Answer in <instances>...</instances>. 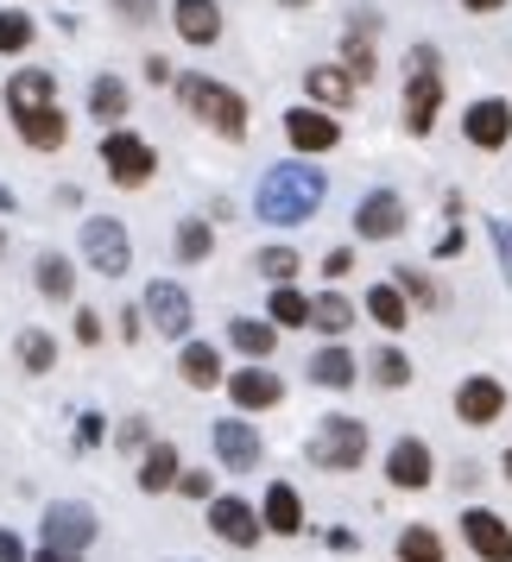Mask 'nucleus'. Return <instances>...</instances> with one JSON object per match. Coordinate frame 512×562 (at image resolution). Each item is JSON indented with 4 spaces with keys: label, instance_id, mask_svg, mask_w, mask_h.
<instances>
[{
    "label": "nucleus",
    "instance_id": "nucleus-1",
    "mask_svg": "<svg viewBox=\"0 0 512 562\" xmlns=\"http://www.w3.org/2000/svg\"><path fill=\"white\" fill-rule=\"evenodd\" d=\"M323 190H330V178L310 165V158H285V165H272L266 178H259V215L266 222H279V228H298V222H310L316 209H323Z\"/></svg>",
    "mask_w": 512,
    "mask_h": 562
},
{
    "label": "nucleus",
    "instance_id": "nucleus-2",
    "mask_svg": "<svg viewBox=\"0 0 512 562\" xmlns=\"http://www.w3.org/2000/svg\"><path fill=\"white\" fill-rule=\"evenodd\" d=\"M178 102L203 121V127H215L222 139H241L247 133V102L234 95V89H222L215 77H178Z\"/></svg>",
    "mask_w": 512,
    "mask_h": 562
},
{
    "label": "nucleus",
    "instance_id": "nucleus-3",
    "mask_svg": "<svg viewBox=\"0 0 512 562\" xmlns=\"http://www.w3.org/2000/svg\"><path fill=\"white\" fill-rule=\"evenodd\" d=\"M310 461L330 468V474H355L360 461H367V424L348 417V411H330L316 424V436H310Z\"/></svg>",
    "mask_w": 512,
    "mask_h": 562
},
{
    "label": "nucleus",
    "instance_id": "nucleus-4",
    "mask_svg": "<svg viewBox=\"0 0 512 562\" xmlns=\"http://www.w3.org/2000/svg\"><path fill=\"white\" fill-rule=\"evenodd\" d=\"M436 108H443L436 52H431V45H418V52H411V77H405V127L411 133H431L436 127Z\"/></svg>",
    "mask_w": 512,
    "mask_h": 562
},
{
    "label": "nucleus",
    "instance_id": "nucleus-5",
    "mask_svg": "<svg viewBox=\"0 0 512 562\" xmlns=\"http://www.w3.org/2000/svg\"><path fill=\"white\" fill-rule=\"evenodd\" d=\"M82 259L102 272V279H121L133 266V240H127V228L114 222V215H89L82 222Z\"/></svg>",
    "mask_w": 512,
    "mask_h": 562
},
{
    "label": "nucleus",
    "instance_id": "nucleus-6",
    "mask_svg": "<svg viewBox=\"0 0 512 562\" xmlns=\"http://www.w3.org/2000/svg\"><path fill=\"white\" fill-rule=\"evenodd\" d=\"M209 449H215V461L234 468V474H254L259 461H266V442H259V430L247 424V417H222V424H209Z\"/></svg>",
    "mask_w": 512,
    "mask_h": 562
},
{
    "label": "nucleus",
    "instance_id": "nucleus-7",
    "mask_svg": "<svg viewBox=\"0 0 512 562\" xmlns=\"http://www.w3.org/2000/svg\"><path fill=\"white\" fill-rule=\"evenodd\" d=\"M102 165H108V178L121 183V190H140V183L158 171L153 146H146L140 133H108V139H102Z\"/></svg>",
    "mask_w": 512,
    "mask_h": 562
},
{
    "label": "nucleus",
    "instance_id": "nucleus-8",
    "mask_svg": "<svg viewBox=\"0 0 512 562\" xmlns=\"http://www.w3.org/2000/svg\"><path fill=\"white\" fill-rule=\"evenodd\" d=\"M436 481V456L424 436H399L392 449H386V486H399V493H424Z\"/></svg>",
    "mask_w": 512,
    "mask_h": 562
},
{
    "label": "nucleus",
    "instance_id": "nucleus-9",
    "mask_svg": "<svg viewBox=\"0 0 512 562\" xmlns=\"http://www.w3.org/2000/svg\"><path fill=\"white\" fill-rule=\"evenodd\" d=\"M285 139H291V153L323 158V153L342 146V121H335L330 108H291V114H285Z\"/></svg>",
    "mask_w": 512,
    "mask_h": 562
},
{
    "label": "nucleus",
    "instance_id": "nucleus-10",
    "mask_svg": "<svg viewBox=\"0 0 512 562\" xmlns=\"http://www.w3.org/2000/svg\"><path fill=\"white\" fill-rule=\"evenodd\" d=\"M456 417L468 430H487V424H500L507 417V385L493 380V373H468L456 385Z\"/></svg>",
    "mask_w": 512,
    "mask_h": 562
},
{
    "label": "nucleus",
    "instance_id": "nucleus-11",
    "mask_svg": "<svg viewBox=\"0 0 512 562\" xmlns=\"http://www.w3.org/2000/svg\"><path fill=\"white\" fill-rule=\"evenodd\" d=\"M209 531L222 543H234V550H254L266 537V525H259V506H247L241 493H222V499H209Z\"/></svg>",
    "mask_w": 512,
    "mask_h": 562
},
{
    "label": "nucleus",
    "instance_id": "nucleus-12",
    "mask_svg": "<svg viewBox=\"0 0 512 562\" xmlns=\"http://www.w3.org/2000/svg\"><path fill=\"white\" fill-rule=\"evenodd\" d=\"M38 531H45V550L82 557V550L96 543V512H89V506H45V518H38Z\"/></svg>",
    "mask_w": 512,
    "mask_h": 562
},
{
    "label": "nucleus",
    "instance_id": "nucleus-13",
    "mask_svg": "<svg viewBox=\"0 0 512 562\" xmlns=\"http://www.w3.org/2000/svg\"><path fill=\"white\" fill-rule=\"evenodd\" d=\"M461 537H468V550H475L481 562H512V525L500 518V512L468 506L461 512Z\"/></svg>",
    "mask_w": 512,
    "mask_h": 562
},
{
    "label": "nucleus",
    "instance_id": "nucleus-14",
    "mask_svg": "<svg viewBox=\"0 0 512 562\" xmlns=\"http://www.w3.org/2000/svg\"><path fill=\"white\" fill-rule=\"evenodd\" d=\"M146 316H153V329L158 335H171V341H183L190 335V291L183 284H171V279H153L146 284Z\"/></svg>",
    "mask_w": 512,
    "mask_h": 562
},
{
    "label": "nucleus",
    "instance_id": "nucleus-15",
    "mask_svg": "<svg viewBox=\"0 0 512 562\" xmlns=\"http://www.w3.org/2000/svg\"><path fill=\"white\" fill-rule=\"evenodd\" d=\"M355 234L360 240H392V234H405V196L399 190H367L355 209Z\"/></svg>",
    "mask_w": 512,
    "mask_h": 562
},
{
    "label": "nucleus",
    "instance_id": "nucleus-16",
    "mask_svg": "<svg viewBox=\"0 0 512 562\" xmlns=\"http://www.w3.org/2000/svg\"><path fill=\"white\" fill-rule=\"evenodd\" d=\"M461 133H468V146H481V153H500V146L512 139V102H500V95L475 102L468 114H461Z\"/></svg>",
    "mask_w": 512,
    "mask_h": 562
},
{
    "label": "nucleus",
    "instance_id": "nucleus-17",
    "mask_svg": "<svg viewBox=\"0 0 512 562\" xmlns=\"http://www.w3.org/2000/svg\"><path fill=\"white\" fill-rule=\"evenodd\" d=\"M229 398H234V411H279L285 380L272 367H241V373H229Z\"/></svg>",
    "mask_w": 512,
    "mask_h": 562
},
{
    "label": "nucleus",
    "instance_id": "nucleus-18",
    "mask_svg": "<svg viewBox=\"0 0 512 562\" xmlns=\"http://www.w3.org/2000/svg\"><path fill=\"white\" fill-rule=\"evenodd\" d=\"M259 525H266L272 537H298L304 531V499H298V486L291 481L266 486V499H259Z\"/></svg>",
    "mask_w": 512,
    "mask_h": 562
},
{
    "label": "nucleus",
    "instance_id": "nucleus-19",
    "mask_svg": "<svg viewBox=\"0 0 512 562\" xmlns=\"http://www.w3.org/2000/svg\"><path fill=\"white\" fill-rule=\"evenodd\" d=\"M374 32H380V13H355L348 20V38H342V70L355 82H374V70H380V57H374Z\"/></svg>",
    "mask_w": 512,
    "mask_h": 562
},
{
    "label": "nucleus",
    "instance_id": "nucleus-20",
    "mask_svg": "<svg viewBox=\"0 0 512 562\" xmlns=\"http://www.w3.org/2000/svg\"><path fill=\"white\" fill-rule=\"evenodd\" d=\"M38 108H57V82L45 70H13L7 77V114H38Z\"/></svg>",
    "mask_w": 512,
    "mask_h": 562
},
{
    "label": "nucleus",
    "instance_id": "nucleus-21",
    "mask_svg": "<svg viewBox=\"0 0 512 562\" xmlns=\"http://www.w3.org/2000/svg\"><path fill=\"white\" fill-rule=\"evenodd\" d=\"M355 380H360V360L348 355L342 341H330V348L310 355V385H323V392H348Z\"/></svg>",
    "mask_w": 512,
    "mask_h": 562
},
{
    "label": "nucleus",
    "instance_id": "nucleus-22",
    "mask_svg": "<svg viewBox=\"0 0 512 562\" xmlns=\"http://www.w3.org/2000/svg\"><path fill=\"white\" fill-rule=\"evenodd\" d=\"M171 20L190 45H215L222 38V7L215 0H171Z\"/></svg>",
    "mask_w": 512,
    "mask_h": 562
},
{
    "label": "nucleus",
    "instance_id": "nucleus-23",
    "mask_svg": "<svg viewBox=\"0 0 512 562\" xmlns=\"http://www.w3.org/2000/svg\"><path fill=\"white\" fill-rule=\"evenodd\" d=\"M304 89H310V102H316V108H348V102H355V77H348L342 64H310Z\"/></svg>",
    "mask_w": 512,
    "mask_h": 562
},
{
    "label": "nucleus",
    "instance_id": "nucleus-24",
    "mask_svg": "<svg viewBox=\"0 0 512 562\" xmlns=\"http://www.w3.org/2000/svg\"><path fill=\"white\" fill-rule=\"evenodd\" d=\"M178 449H171V442H146V456H140V493H171V486H178Z\"/></svg>",
    "mask_w": 512,
    "mask_h": 562
},
{
    "label": "nucleus",
    "instance_id": "nucleus-25",
    "mask_svg": "<svg viewBox=\"0 0 512 562\" xmlns=\"http://www.w3.org/2000/svg\"><path fill=\"white\" fill-rule=\"evenodd\" d=\"M13 127H20V139H26V146H38V153H57V146L70 139V121H64V108H38V114H20Z\"/></svg>",
    "mask_w": 512,
    "mask_h": 562
},
{
    "label": "nucleus",
    "instance_id": "nucleus-26",
    "mask_svg": "<svg viewBox=\"0 0 512 562\" xmlns=\"http://www.w3.org/2000/svg\"><path fill=\"white\" fill-rule=\"evenodd\" d=\"M392 557L399 562H449V543H443L436 525H405L399 543H392Z\"/></svg>",
    "mask_w": 512,
    "mask_h": 562
},
{
    "label": "nucleus",
    "instance_id": "nucleus-27",
    "mask_svg": "<svg viewBox=\"0 0 512 562\" xmlns=\"http://www.w3.org/2000/svg\"><path fill=\"white\" fill-rule=\"evenodd\" d=\"M360 310H367V316H374V323H380L386 335H399V329L411 323V304H405V291H399L392 279H386V284H374V291H367V304H360Z\"/></svg>",
    "mask_w": 512,
    "mask_h": 562
},
{
    "label": "nucleus",
    "instance_id": "nucleus-28",
    "mask_svg": "<svg viewBox=\"0 0 512 562\" xmlns=\"http://www.w3.org/2000/svg\"><path fill=\"white\" fill-rule=\"evenodd\" d=\"M178 373H183V385H197V392H209V385H222V355H215L209 341H183Z\"/></svg>",
    "mask_w": 512,
    "mask_h": 562
},
{
    "label": "nucleus",
    "instance_id": "nucleus-29",
    "mask_svg": "<svg viewBox=\"0 0 512 562\" xmlns=\"http://www.w3.org/2000/svg\"><path fill=\"white\" fill-rule=\"evenodd\" d=\"M229 341H234L247 360H272V348H279V329H272V323H259V316H234V323H229Z\"/></svg>",
    "mask_w": 512,
    "mask_h": 562
},
{
    "label": "nucleus",
    "instance_id": "nucleus-30",
    "mask_svg": "<svg viewBox=\"0 0 512 562\" xmlns=\"http://www.w3.org/2000/svg\"><path fill=\"white\" fill-rule=\"evenodd\" d=\"M348 323H355V304H348L342 291H323V297H310V329H323L330 341H342V335H348Z\"/></svg>",
    "mask_w": 512,
    "mask_h": 562
},
{
    "label": "nucleus",
    "instance_id": "nucleus-31",
    "mask_svg": "<svg viewBox=\"0 0 512 562\" xmlns=\"http://www.w3.org/2000/svg\"><path fill=\"white\" fill-rule=\"evenodd\" d=\"M367 373H374V385H386V392H405L411 385V355L386 341V348H374V367H367Z\"/></svg>",
    "mask_w": 512,
    "mask_h": 562
},
{
    "label": "nucleus",
    "instance_id": "nucleus-32",
    "mask_svg": "<svg viewBox=\"0 0 512 562\" xmlns=\"http://www.w3.org/2000/svg\"><path fill=\"white\" fill-rule=\"evenodd\" d=\"M38 291H45L52 304H70V297H77V272H70V259H64V254L38 259Z\"/></svg>",
    "mask_w": 512,
    "mask_h": 562
},
{
    "label": "nucleus",
    "instance_id": "nucleus-33",
    "mask_svg": "<svg viewBox=\"0 0 512 562\" xmlns=\"http://www.w3.org/2000/svg\"><path fill=\"white\" fill-rule=\"evenodd\" d=\"M272 316H266V323H272V329H304L310 323V297L304 291H291V284H272Z\"/></svg>",
    "mask_w": 512,
    "mask_h": 562
},
{
    "label": "nucleus",
    "instance_id": "nucleus-34",
    "mask_svg": "<svg viewBox=\"0 0 512 562\" xmlns=\"http://www.w3.org/2000/svg\"><path fill=\"white\" fill-rule=\"evenodd\" d=\"M89 114H96V121H121V114H127V82L96 77L89 82Z\"/></svg>",
    "mask_w": 512,
    "mask_h": 562
},
{
    "label": "nucleus",
    "instance_id": "nucleus-35",
    "mask_svg": "<svg viewBox=\"0 0 512 562\" xmlns=\"http://www.w3.org/2000/svg\"><path fill=\"white\" fill-rule=\"evenodd\" d=\"M20 367H26V373H52L57 367V341L45 329H20Z\"/></svg>",
    "mask_w": 512,
    "mask_h": 562
},
{
    "label": "nucleus",
    "instance_id": "nucleus-36",
    "mask_svg": "<svg viewBox=\"0 0 512 562\" xmlns=\"http://www.w3.org/2000/svg\"><path fill=\"white\" fill-rule=\"evenodd\" d=\"M392 284L405 291V304H411V310H443V291H436V284L424 279L418 266H399V272H392Z\"/></svg>",
    "mask_w": 512,
    "mask_h": 562
},
{
    "label": "nucleus",
    "instance_id": "nucleus-37",
    "mask_svg": "<svg viewBox=\"0 0 512 562\" xmlns=\"http://www.w3.org/2000/svg\"><path fill=\"white\" fill-rule=\"evenodd\" d=\"M254 266H259V279L266 284H291L298 279V254H291V247H259Z\"/></svg>",
    "mask_w": 512,
    "mask_h": 562
},
{
    "label": "nucleus",
    "instance_id": "nucleus-38",
    "mask_svg": "<svg viewBox=\"0 0 512 562\" xmlns=\"http://www.w3.org/2000/svg\"><path fill=\"white\" fill-rule=\"evenodd\" d=\"M26 45H32V20L20 7H7V13H0V52L13 57V52H26Z\"/></svg>",
    "mask_w": 512,
    "mask_h": 562
},
{
    "label": "nucleus",
    "instance_id": "nucleus-39",
    "mask_svg": "<svg viewBox=\"0 0 512 562\" xmlns=\"http://www.w3.org/2000/svg\"><path fill=\"white\" fill-rule=\"evenodd\" d=\"M209 247H215V240H209V222H183L178 228V254L183 259H209Z\"/></svg>",
    "mask_w": 512,
    "mask_h": 562
},
{
    "label": "nucleus",
    "instance_id": "nucleus-40",
    "mask_svg": "<svg viewBox=\"0 0 512 562\" xmlns=\"http://www.w3.org/2000/svg\"><path fill=\"white\" fill-rule=\"evenodd\" d=\"M121 13H127V26H153V13H158V0H114Z\"/></svg>",
    "mask_w": 512,
    "mask_h": 562
},
{
    "label": "nucleus",
    "instance_id": "nucleus-41",
    "mask_svg": "<svg viewBox=\"0 0 512 562\" xmlns=\"http://www.w3.org/2000/svg\"><path fill=\"white\" fill-rule=\"evenodd\" d=\"M0 562H32V550L20 543V531H7V525H0Z\"/></svg>",
    "mask_w": 512,
    "mask_h": 562
},
{
    "label": "nucleus",
    "instance_id": "nucleus-42",
    "mask_svg": "<svg viewBox=\"0 0 512 562\" xmlns=\"http://www.w3.org/2000/svg\"><path fill=\"white\" fill-rule=\"evenodd\" d=\"M178 493H183V499H209V474H203V468L178 474Z\"/></svg>",
    "mask_w": 512,
    "mask_h": 562
},
{
    "label": "nucleus",
    "instance_id": "nucleus-43",
    "mask_svg": "<svg viewBox=\"0 0 512 562\" xmlns=\"http://www.w3.org/2000/svg\"><path fill=\"white\" fill-rule=\"evenodd\" d=\"M77 341H82V348H96V341H102V316H96V310H82V316H77Z\"/></svg>",
    "mask_w": 512,
    "mask_h": 562
},
{
    "label": "nucleus",
    "instance_id": "nucleus-44",
    "mask_svg": "<svg viewBox=\"0 0 512 562\" xmlns=\"http://www.w3.org/2000/svg\"><path fill=\"white\" fill-rule=\"evenodd\" d=\"M102 442V417L96 411H82V424H77V449H96Z\"/></svg>",
    "mask_w": 512,
    "mask_h": 562
},
{
    "label": "nucleus",
    "instance_id": "nucleus-45",
    "mask_svg": "<svg viewBox=\"0 0 512 562\" xmlns=\"http://www.w3.org/2000/svg\"><path fill=\"white\" fill-rule=\"evenodd\" d=\"M114 442H121V449H146V417H127V424H121V436H114Z\"/></svg>",
    "mask_w": 512,
    "mask_h": 562
},
{
    "label": "nucleus",
    "instance_id": "nucleus-46",
    "mask_svg": "<svg viewBox=\"0 0 512 562\" xmlns=\"http://www.w3.org/2000/svg\"><path fill=\"white\" fill-rule=\"evenodd\" d=\"M323 543H330V550H360V537L348 531V525H330V531H323Z\"/></svg>",
    "mask_w": 512,
    "mask_h": 562
},
{
    "label": "nucleus",
    "instance_id": "nucleus-47",
    "mask_svg": "<svg viewBox=\"0 0 512 562\" xmlns=\"http://www.w3.org/2000/svg\"><path fill=\"white\" fill-rule=\"evenodd\" d=\"M348 266H355V254H348V247H335V254H323V272H330V279H342Z\"/></svg>",
    "mask_w": 512,
    "mask_h": 562
},
{
    "label": "nucleus",
    "instance_id": "nucleus-48",
    "mask_svg": "<svg viewBox=\"0 0 512 562\" xmlns=\"http://www.w3.org/2000/svg\"><path fill=\"white\" fill-rule=\"evenodd\" d=\"M461 7H468V13H500L507 0H461Z\"/></svg>",
    "mask_w": 512,
    "mask_h": 562
},
{
    "label": "nucleus",
    "instance_id": "nucleus-49",
    "mask_svg": "<svg viewBox=\"0 0 512 562\" xmlns=\"http://www.w3.org/2000/svg\"><path fill=\"white\" fill-rule=\"evenodd\" d=\"M32 562H77V557H64V550H38Z\"/></svg>",
    "mask_w": 512,
    "mask_h": 562
},
{
    "label": "nucleus",
    "instance_id": "nucleus-50",
    "mask_svg": "<svg viewBox=\"0 0 512 562\" xmlns=\"http://www.w3.org/2000/svg\"><path fill=\"white\" fill-rule=\"evenodd\" d=\"M0 209H20V203H13V190H7V183H0Z\"/></svg>",
    "mask_w": 512,
    "mask_h": 562
},
{
    "label": "nucleus",
    "instance_id": "nucleus-51",
    "mask_svg": "<svg viewBox=\"0 0 512 562\" xmlns=\"http://www.w3.org/2000/svg\"><path fill=\"white\" fill-rule=\"evenodd\" d=\"M500 474H507V481H512V449H507V456H500Z\"/></svg>",
    "mask_w": 512,
    "mask_h": 562
},
{
    "label": "nucleus",
    "instance_id": "nucleus-52",
    "mask_svg": "<svg viewBox=\"0 0 512 562\" xmlns=\"http://www.w3.org/2000/svg\"><path fill=\"white\" fill-rule=\"evenodd\" d=\"M279 7H310V0H279Z\"/></svg>",
    "mask_w": 512,
    "mask_h": 562
},
{
    "label": "nucleus",
    "instance_id": "nucleus-53",
    "mask_svg": "<svg viewBox=\"0 0 512 562\" xmlns=\"http://www.w3.org/2000/svg\"><path fill=\"white\" fill-rule=\"evenodd\" d=\"M0 254H7V240H0Z\"/></svg>",
    "mask_w": 512,
    "mask_h": 562
}]
</instances>
